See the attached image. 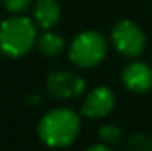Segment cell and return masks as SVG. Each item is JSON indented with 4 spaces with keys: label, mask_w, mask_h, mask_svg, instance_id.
<instances>
[{
    "label": "cell",
    "mask_w": 152,
    "mask_h": 151,
    "mask_svg": "<svg viewBox=\"0 0 152 151\" xmlns=\"http://www.w3.org/2000/svg\"><path fill=\"white\" fill-rule=\"evenodd\" d=\"M80 132V117L69 109L50 110L39 121L37 133L41 141L50 148L69 146Z\"/></svg>",
    "instance_id": "1"
},
{
    "label": "cell",
    "mask_w": 152,
    "mask_h": 151,
    "mask_svg": "<svg viewBox=\"0 0 152 151\" xmlns=\"http://www.w3.org/2000/svg\"><path fill=\"white\" fill-rule=\"evenodd\" d=\"M37 39L34 23L25 16H12L0 23V52L7 57L28 53Z\"/></svg>",
    "instance_id": "2"
},
{
    "label": "cell",
    "mask_w": 152,
    "mask_h": 151,
    "mask_svg": "<svg viewBox=\"0 0 152 151\" xmlns=\"http://www.w3.org/2000/svg\"><path fill=\"white\" fill-rule=\"evenodd\" d=\"M106 55V41L96 30L78 34L69 48V59L78 68H94Z\"/></svg>",
    "instance_id": "3"
},
{
    "label": "cell",
    "mask_w": 152,
    "mask_h": 151,
    "mask_svg": "<svg viewBox=\"0 0 152 151\" xmlns=\"http://www.w3.org/2000/svg\"><path fill=\"white\" fill-rule=\"evenodd\" d=\"M112 41H113V46L117 48V52L122 53L124 57H138L145 48L143 30L129 20L118 21L113 27Z\"/></svg>",
    "instance_id": "4"
},
{
    "label": "cell",
    "mask_w": 152,
    "mask_h": 151,
    "mask_svg": "<svg viewBox=\"0 0 152 151\" xmlns=\"http://www.w3.org/2000/svg\"><path fill=\"white\" fill-rule=\"evenodd\" d=\"M48 93L57 100H71L83 93L85 80L67 70H55L46 80Z\"/></svg>",
    "instance_id": "5"
},
{
    "label": "cell",
    "mask_w": 152,
    "mask_h": 151,
    "mask_svg": "<svg viewBox=\"0 0 152 151\" xmlns=\"http://www.w3.org/2000/svg\"><path fill=\"white\" fill-rule=\"evenodd\" d=\"M113 105L115 96L112 89L101 85L88 93V96L85 98V101L81 105V114L87 117H104L106 114H110Z\"/></svg>",
    "instance_id": "6"
},
{
    "label": "cell",
    "mask_w": 152,
    "mask_h": 151,
    "mask_svg": "<svg viewBox=\"0 0 152 151\" xmlns=\"http://www.w3.org/2000/svg\"><path fill=\"white\" fill-rule=\"evenodd\" d=\"M122 82L133 93H147L152 87V68L143 62H131L122 71Z\"/></svg>",
    "instance_id": "7"
},
{
    "label": "cell",
    "mask_w": 152,
    "mask_h": 151,
    "mask_svg": "<svg viewBox=\"0 0 152 151\" xmlns=\"http://www.w3.org/2000/svg\"><path fill=\"white\" fill-rule=\"evenodd\" d=\"M34 16L41 29H51L60 20V5L57 0H37L34 7Z\"/></svg>",
    "instance_id": "8"
},
{
    "label": "cell",
    "mask_w": 152,
    "mask_h": 151,
    "mask_svg": "<svg viewBox=\"0 0 152 151\" xmlns=\"http://www.w3.org/2000/svg\"><path fill=\"white\" fill-rule=\"evenodd\" d=\"M37 46L42 55L46 57H57L62 50H64V39L55 32H44L41 38L37 39Z\"/></svg>",
    "instance_id": "9"
},
{
    "label": "cell",
    "mask_w": 152,
    "mask_h": 151,
    "mask_svg": "<svg viewBox=\"0 0 152 151\" xmlns=\"http://www.w3.org/2000/svg\"><path fill=\"white\" fill-rule=\"evenodd\" d=\"M118 139H120V130L117 126H113V124H106V126H103L99 130V141L103 144H106V146L115 144Z\"/></svg>",
    "instance_id": "10"
},
{
    "label": "cell",
    "mask_w": 152,
    "mask_h": 151,
    "mask_svg": "<svg viewBox=\"0 0 152 151\" xmlns=\"http://www.w3.org/2000/svg\"><path fill=\"white\" fill-rule=\"evenodd\" d=\"M127 150L129 151H152V139L142 135V133H138V135H134L129 141Z\"/></svg>",
    "instance_id": "11"
},
{
    "label": "cell",
    "mask_w": 152,
    "mask_h": 151,
    "mask_svg": "<svg viewBox=\"0 0 152 151\" xmlns=\"http://www.w3.org/2000/svg\"><path fill=\"white\" fill-rule=\"evenodd\" d=\"M2 4H4V7H5L9 13H12V14H21V13H25V11L30 7L32 0H2Z\"/></svg>",
    "instance_id": "12"
},
{
    "label": "cell",
    "mask_w": 152,
    "mask_h": 151,
    "mask_svg": "<svg viewBox=\"0 0 152 151\" xmlns=\"http://www.w3.org/2000/svg\"><path fill=\"white\" fill-rule=\"evenodd\" d=\"M87 151H112L106 144H97V146H92V148H88Z\"/></svg>",
    "instance_id": "13"
}]
</instances>
